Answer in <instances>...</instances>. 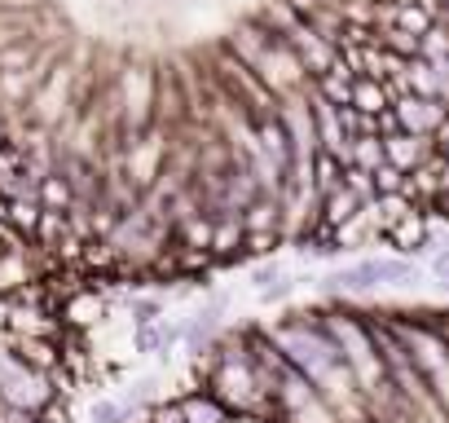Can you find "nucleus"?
Returning a JSON list of instances; mask_svg holds the SVG:
<instances>
[{"label":"nucleus","mask_w":449,"mask_h":423,"mask_svg":"<svg viewBox=\"0 0 449 423\" xmlns=\"http://www.w3.org/2000/svg\"><path fill=\"white\" fill-rule=\"evenodd\" d=\"M392 115L410 137H436L440 124L449 119V97H414V93H396L392 97Z\"/></svg>","instance_id":"f257e3e1"},{"label":"nucleus","mask_w":449,"mask_h":423,"mask_svg":"<svg viewBox=\"0 0 449 423\" xmlns=\"http://www.w3.org/2000/svg\"><path fill=\"white\" fill-rule=\"evenodd\" d=\"M414 278V264L410 260H361L353 269H339L326 278V287L339 291H370V287H383V282H405Z\"/></svg>","instance_id":"f03ea898"},{"label":"nucleus","mask_w":449,"mask_h":423,"mask_svg":"<svg viewBox=\"0 0 449 423\" xmlns=\"http://www.w3.org/2000/svg\"><path fill=\"white\" fill-rule=\"evenodd\" d=\"M392 89L388 84H379V79H357L353 84V106L357 111H365V115H383L388 106H392Z\"/></svg>","instance_id":"7ed1b4c3"},{"label":"nucleus","mask_w":449,"mask_h":423,"mask_svg":"<svg viewBox=\"0 0 449 423\" xmlns=\"http://www.w3.org/2000/svg\"><path fill=\"white\" fill-rule=\"evenodd\" d=\"M128 419V406H119V402H97L93 406V423H123Z\"/></svg>","instance_id":"20e7f679"},{"label":"nucleus","mask_w":449,"mask_h":423,"mask_svg":"<svg viewBox=\"0 0 449 423\" xmlns=\"http://www.w3.org/2000/svg\"><path fill=\"white\" fill-rule=\"evenodd\" d=\"M432 274H436L440 282H449V247H440V252L432 256Z\"/></svg>","instance_id":"39448f33"},{"label":"nucleus","mask_w":449,"mask_h":423,"mask_svg":"<svg viewBox=\"0 0 449 423\" xmlns=\"http://www.w3.org/2000/svg\"><path fill=\"white\" fill-rule=\"evenodd\" d=\"M0 252H5V247H0Z\"/></svg>","instance_id":"423d86ee"}]
</instances>
